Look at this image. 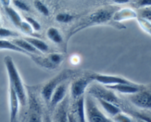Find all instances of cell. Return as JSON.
<instances>
[{
	"label": "cell",
	"instance_id": "2",
	"mask_svg": "<svg viewBox=\"0 0 151 122\" xmlns=\"http://www.w3.org/2000/svg\"><path fill=\"white\" fill-rule=\"evenodd\" d=\"M75 73V71L73 70L65 69V70L62 71L60 73H58L57 76L50 79L43 87L42 89H41V96H42L44 100L47 104L50 103L52 95L53 92L56 89V88L61 83L64 82L65 81L69 79V78H70Z\"/></svg>",
	"mask_w": 151,
	"mask_h": 122
},
{
	"label": "cell",
	"instance_id": "26",
	"mask_svg": "<svg viewBox=\"0 0 151 122\" xmlns=\"http://www.w3.org/2000/svg\"><path fill=\"white\" fill-rule=\"evenodd\" d=\"M19 27H20L24 32H25L27 34H31L32 32V28L31 27V26L27 23V22L22 21Z\"/></svg>",
	"mask_w": 151,
	"mask_h": 122
},
{
	"label": "cell",
	"instance_id": "18",
	"mask_svg": "<svg viewBox=\"0 0 151 122\" xmlns=\"http://www.w3.org/2000/svg\"><path fill=\"white\" fill-rule=\"evenodd\" d=\"M5 10H6V13H7L9 17L10 18L11 21H13V23L16 26H20L22 21V19H21L20 16L19 15V13H18L16 10H13L12 7H5Z\"/></svg>",
	"mask_w": 151,
	"mask_h": 122
},
{
	"label": "cell",
	"instance_id": "15",
	"mask_svg": "<svg viewBox=\"0 0 151 122\" xmlns=\"http://www.w3.org/2000/svg\"><path fill=\"white\" fill-rule=\"evenodd\" d=\"M97 99H98L99 102L101 104L102 107L106 110V111L108 112L111 116H114L115 115L118 114V113L121 112L120 109L115 104H113V103L110 102V101H106V100L101 99V98H97Z\"/></svg>",
	"mask_w": 151,
	"mask_h": 122
},
{
	"label": "cell",
	"instance_id": "20",
	"mask_svg": "<svg viewBox=\"0 0 151 122\" xmlns=\"http://www.w3.org/2000/svg\"><path fill=\"white\" fill-rule=\"evenodd\" d=\"M47 58H48V60L55 66L60 64V63L63 60V56L60 55V54H51Z\"/></svg>",
	"mask_w": 151,
	"mask_h": 122
},
{
	"label": "cell",
	"instance_id": "32",
	"mask_svg": "<svg viewBox=\"0 0 151 122\" xmlns=\"http://www.w3.org/2000/svg\"><path fill=\"white\" fill-rule=\"evenodd\" d=\"M1 2H2L3 5L5 7H9L10 5V0H1Z\"/></svg>",
	"mask_w": 151,
	"mask_h": 122
},
{
	"label": "cell",
	"instance_id": "29",
	"mask_svg": "<svg viewBox=\"0 0 151 122\" xmlns=\"http://www.w3.org/2000/svg\"><path fill=\"white\" fill-rule=\"evenodd\" d=\"M142 16L143 18H145V19H148V21H150L151 19V13H150V10H144L142 13Z\"/></svg>",
	"mask_w": 151,
	"mask_h": 122
},
{
	"label": "cell",
	"instance_id": "4",
	"mask_svg": "<svg viewBox=\"0 0 151 122\" xmlns=\"http://www.w3.org/2000/svg\"><path fill=\"white\" fill-rule=\"evenodd\" d=\"M93 81H94V74L82 76L74 81L71 85V94L74 99H78L83 96L86 88Z\"/></svg>",
	"mask_w": 151,
	"mask_h": 122
},
{
	"label": "cell",
	"instance_id": "37",
	"mask_svg": "<svg viewBox=\"0 0 151 122\" xmlns=\"http://www.w3.org/2000/svg\"></svg>",
	"mask_w": 151,
	"mask_h": 122
},
{
	"label": "cell",
	"instance_id": "35",
	"mask_svg": "<svg viewBox=\"0 0 151 122\" xmlns=\"http://www.w3.org/2000/svg\"><path fill=\"white\" fill-rule=\"evenodd\" d=\"M138 122H147V121H146L141 120V119H138Z\"/></svg>",
	"mask_w": 151,
	"mask_h": 122
},
{
	"label": "cell",
	"instance_id": "6",
	"mask_svg": "<svg viewBox=\"0 0 151 122\" xmlns=\"http://www.w3.org/2000/svg\"><path fill=\"white\" fill-rule=\"evenodd\" d=\"M144 89L138 91L136 93L131 94L129 99L137 107L142 109L150 110L151 107L150 91Z\"/></svg>",
	"mask_w": 151,
	"mask_h": 122
},
{
	"label": "cell",
	"instance_id": "27",
	"mask_svg": "<svg viewBox=\"0 0 151 122\" xmlns=\"http://www.w3.org/2000/svg\"><path fill=\"white\" fill-rule=\"evenodd\" d=\"M13 3L16 7H18L21 10H24V11H29V7L23 1H21L19 0H13Z\"/></svg>",
	"mask_w": 151,
	"mask_h": 122
},
{
	"label": "cell",
	"instance_id": "19",
	"mask_svg": "<svg viewBox=\"0 0 151 122\" xmlns=\"http://www.w3.org/2000/svg\"><path fill=\"white\" fill-rule=\"evenodd\" d=\"M47 36L50 38V40L53 41L55 43H59L62 42V37L60 35V32H58L57 29L54 27H51L47 30Z\"/></svg>",
	"mask_w": 151,
	"mask_h": 122
},
{
	"label": "cell",
	"instance_id": "9",
	"mask_svg": "<svg viewBox=\"0 0 151 122\" xmlns=\"http://www.w3.org/2000/svg\"><path fill=\"white\" fill-rule=\"evenodd\" d=\"M69 101L66 97L55 107L54 116L52 122H69V113H68Z\"/></svg>",
	"mask_w": 151,
	"mask_h": 122
},
{
	"label": "cell",
	"instance_id": "22",
	"mask_svg": "<svg viewBox=\"0 0 151 122\" xmlns=\"http://www.w3.org/2000/svg\"><path fill=\"white\" fill-rule=\"evenodd\" d=\"M114 122H132L131 118L121 112L114 116Z\"/></svg>",
	"mask_w": 151,
	"mask_h": 122
},
{
	"label": "cell",
	"instance_id": "34",
	"mask_svg": "<svg viewBox=\"0 0 151 122\" xmlns=\"http://www.w3.org/2000/svg\"><path fill=\"white\" fill-rule=\"evenodd\" d=\"M44 122H52V120H51V119H50V116H46L45 120H44Z\"/></svg>",
	"mask_w": 151,
	"mask_h": 122
},
{
	"label": "cell",
	"instance_id": "30",
	"mask_svg": "<svg viewBox=\"0 0 151 122\" xmlns=\"http://www.w3.org/2000/svg\"><path fill=\"white\" fill-rule=\"evenodd\" d=\"M139 4L141 6H150L151 0H140Z\"/></svg>",
	"mask_w": 151,
	"mask_h": 122
},
{
	"label": "cell",
	"instance_id": "1",
	"mask_svg": "<svg viewBox=\"0 0 151 122\" xmlns=\"http://www.w3.org/2000/svg\"><path fill=\"white\" fill-rule=\"evenodd\" d=\"M4 63L10 81V86H11L16 92L19 98V104L22 106H25L27 101L26 91L14 61L10 56H6L4 58Z\"/></svg>",
	"mask_w": 151,
	"mask_h": 122
},
{
	"label": "cell",
	"instance_id": "36",
	"mask_svg": "<svg viewBox=\"0 0 151 122\" xmlns=\"http://www.w3.org/2000/svg\"><path fill=\"white\" fill-rule=\"evenodd\" d=\"M0 26H1V18H0Z\"/></svg>",
	"mask_w": 151,
	"mask_h": 122
},
{
	"label": "cell",
	"instance_id": "12",
	"mask_svg": "<svg viewBox=\"0 0 151 122\" xmlns=\"http://www.w3.org/2000/svg\"><path fill=\"white\" fill-rule=\"evenodd\" d=\"M9 94H10V122H16V116H17L18 112H19V101L16 92L11 86H10V88H9Z\"/></svg>",
	"mask_w": 151,
	"mask_h": 122
},
{
	"label": "cell",
	"instance_id": "28",
	"mask_svg": "<svg viewBox=\"0 0 151 122\" xmlns=\"http://www.w3.org/2000/svg\"><path fill=\"white\" fill-rule=\"evenodd\" d=\"M29 122H44V121H43L41 116H40L38 113L33 112V113H32L30 115H29Z\"/></svg>",
	"mask_w": 151,
	"mask_h": 122
},
{
	"label": "cell",
	"instance_id": "10",
	"mask_svg": "<svg viewBox=\"0 0 151 122\" xmlns=\"http://www.w3.org/2000/svg\"><path fill=\"white\" fill-rule=\"evenodd\" d=\"M66 91H67V84L63 82L56 88L52 95L50 101V106L52 109H55L66 97Z\"/></svg>",
	"mask_w": 151,
	"mask_h": 122
},
{
	"label": "cell",
	"instance_id": "3",
	"mask_svg": "<svg viewBox=\"0 0 151 122\" xmlns=\"http://www.w3.org/2000/svg\"><path fill=\"white\" fill-rule=\"evenodd\" d=\"M86 118L88 122H114L112 119L108 118L97 106L93 99V96L88 93L84 98Z\"/></svg>",
	"mask_w": 151,
	"mask_h": 122
},
{
	"label": "cell",
	"instance_id": "14",
	"mask_svg": "<svg viewBox=\"0 0 151 122\" xmlns=\"http://www.w3.org/2000/svg\"><path fill=\"white\" fill-rule=\"evenodd\" d=\"M77 122H86L84 107V97L81 96L77 101Z\"/></svg>",
	"mask_w": 151,
	"mask_h": 122
},
{
	"label": "cell",
	"instance_id": "8",
	"mask_svg": "<svg viewBox=\"0 0 151 122\" xmlns=\"http://www.w3.org/2000/svg\"><path fill=\"white\" fill-rule=\"evenodd\" d=\"M94 81L103 85H114L118 84H131V81L120 77V76H111V75H103V74H94Z\"/></svg>",
	"mask_w": 151,
	"mask_h": 122
},
{
	"label": "cell",
	"instance_id": "16",
	"mask_svg": "<svg viewBox=\"0 0 151 122\" xmlns=\"http://www.w3.org/2000/svg\"><path fill=\"white\" fill-rule=\"evenodd\" d=\"M27 41L31 44L33 47H35L38 51H41V52H47L49 50V46L47 44L44 42V41L38 40L37 38H26Z\"/></svg>",
	"mask_w": 151,
	"mask_h": 122
},
{
	"label": "cell",
	"instance_id": "21",
	"mask_svg": "<svg viewBox=\"0 0 151 122\" xmlns=\"http://www.w3.org/2000/svg\"><path fill=\"white\" fill-rule=\"evenodd\" d=\"M34 4H35V7H36V9L38 11L41 12L44 16H49L50 12H49L48 8L41 1H39V0H35Z\"/></svg>",
	"mask_w": 151,
	"mask_h": 122
},
{
	"label": "cell",
	"instance_id": "17",
	"mask_svg": "<svg viewBox=\"0 0 151 122\" xmlns=\"http://www.w3.org/2000/svg\"><path fill=\"white\" fill-rule=\"evenodd\" d=\"M0 49H7V50H11V51H18V52L21 53H25V54H28L26 51H24L19 46L15 45L13 42H10L8 41H5V40H0Z\"/></svg>",
	"mask_w": 151,
	"mask_h": 122
},
{
	"label": "cell",
	"instance_id": "13",
	"mask_svg": "<svg viewBox=\"0 0 151 122\" xmlns=\"http://www.w3.org/2000/svg\"><path fill=\"white\" fill-rule=\"evenodd\" d=\"M13 44L23 49L24 51H26L27 53L29 54V53H33L34 54H39V51L36 49L35 47L32 46L29 43H28L27 41L22 39H16L13 41Z\"/></svg>",
	"mask_w": 151,
	"mask_h": 122
},
{
	"label": "cell",
	"instance_id": "33",
	"mask_svg": "<svg viewBox=\"0 0 151 122\" xmlns=\"http://www.w3.org/2000/svg\"><path fill=\"white\" fill-rule=\"evenodd\" d=\"M114 2L116 3H119V4H122V3H126L129 1V0H113Z\"/></svg>",
	"mask_w": 151,
	"mask_h": 122
},
{
	"label": "cell",
	"instance_id": "11",
	"mask_svg": "<svg viewBox=\"0 0 151 122\" xmlns=\"http://www.w3.org/2000/svg\"><path fill=\"white\" fill-rule=\"evenodd\" d=\"M106 88L113 91H116L125 94H134L138 91L144 89L145 88L141 87L139 85L135 83L131 84H118L114 85H106Z\"/></svg>",
	"mask_w": 151,
	"mask_h": 122
},
{
	"label": "cell",
	"instance_id": "23",
	"mask_svg": "<svg viewBox=\"0 0 151 122\" xmlns=\"http://www.w3.org/2000/svg\"><path fill=\"white\" fill-rule=\"evenodd\" d=\"M73 19V16L66 13H60L56 16V20L61 23H68Z\"/></svg>",
	"mask_w": 151,
	"mask_h": 122
},
{
	"label": "cell",
	"instance_id": "25",
	"mask_svg": "<svg viewBox=\"0 0 151 122\" xmlns=\"http://www.w3.org/2000/svg\"><path fill=\"white\" fill-rule=\"evenodd\" d=\"M26 20L27 21V23L29 24L31 26V27L32 28V29H35V30H39L41 29V25L38 23L37 21H35V19H32L30 17H26Z\"/></svg>",
	"mask_w": 151,
	"mask_h": 122
},
{
	"label": "cell",
	"instance_id": "31",
	"mask_svg": "<svg viewBox=\"0 0 151 122\" xmlns=\"http://www.w3.org/2000/svg\"><path fill=\"white\" fill-rule=\"evenodd\" d=\"M69 122H77L75 117L71 113H69Z\"/></svg>",
	"mask_w": 151,
	"mask_h": 122
},
{
	"label": "cell",
	"instance_id": "24",
	"mask_svg": "<svg viewBox=\"0 0 151 122\" xmlns=\"http://www.w3.org/2000/svg\"><path fill=\"white\" fill-rule=\"evenodd\" d=\"M18 35H19L18 33L13 32V31L10 30V29L0 27V36L1 37H15L18 36Z\"/></svg>",
	"mask_w": 151,
	"mask_h": 122
},
{
	"label": "cell",
	"instance_id": "7",
	"mask_svg": "<svg viewBox=\"0 0 151 122\" xmlns=\"http://www.w3.org/2000/svg\"><path fill=\"white\" fill-rule=\"evenodd\" d=\"M114 12L110 10H99L90 15L87 19V21L81 25V28L85 27L88 25L95 24H102L108 21L111 19Z\"/></svg>",
	"mask_w": 151,
	"mask_h": 122
},
{
	"label": "cell",
	"instance_id": "5",
	"mask_svg": "<svg viewBox=\"0 0 151 122\" xmlns=\"http://www.w3.org/2000/svg\"><path fill=\"white\" fill-rule=\"evenodd\" d=\"M88 93L91 96L97 97V98H101V99L106 100V101H110L113 103H117V97L114 95L113 91L109 88H104L100 85H93L88 88Z\"/></svg>",
	"mask_w": 151,
	"mask_h": 122
}]
</instances>
